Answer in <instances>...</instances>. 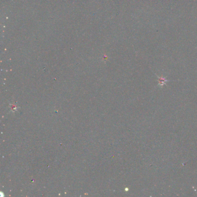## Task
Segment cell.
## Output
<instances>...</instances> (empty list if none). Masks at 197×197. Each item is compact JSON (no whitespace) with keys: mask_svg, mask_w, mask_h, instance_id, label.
<instances>
[{"mask_svg":"<svg viewBox=\"0 0 197 197\" xmlns=\"http://www.w3.org/2000/svg\"><path fill=\"white\" fill-rule=\"evenodd\" d=\"M167 82V80H165L164 78H161L160 79V80H159V84L161 86H163L164 84L165 83V82Z\"/></svg>","mask_w":197,"mask_h":197,"instance_id":"obj_1","label":"cell"}]
</instances>
